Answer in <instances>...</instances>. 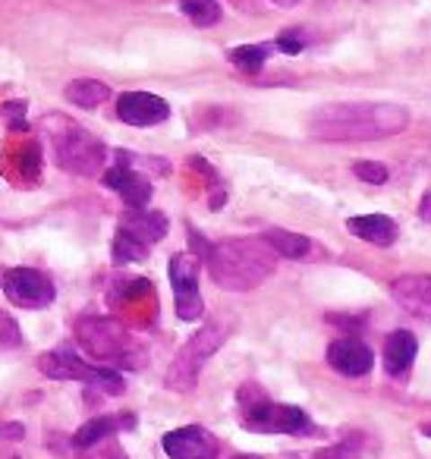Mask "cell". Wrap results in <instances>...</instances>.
Returning a JSON list of instances; mask_svg holds the SVG:
<instances>
[{
    "instance_id": "obj_1",
    "label": "cell",
    "mask_w": 431,
    "mask_h": 459,
    "mask_svg": "<svg viewBox=\"0 0 431 459\" xmlns=\"http://www.w3.org/2000/svg\"><path fill=\"white\" fill-rule=\"evenodd\" d=\"M409 126V110L384 101L324 104L312 114L309 133L324 142H372L397 135Z\"/></svg>"
},
{
    "instance_id": "obj_2",
    "label": "cell",
    "mask_w": 431,
    "mask_h": 459,
    "mask_svg": "<svg viewBox=\"0 0 431 459\" xmlns=\"http://www.w3.org/2000/svg\"><path fill=\"white\" fill-rule=\"evenodd\" d=\"M205 262H208V274L217 287L246 293L274 274L277 252L265 243V237H236L211 246Z\"/></svg>"
},
{
    "instance_id": "obj_3",
    "label": "cell",
    "mask_w": 431,
    "mask_h": 459,
    "mask_svg": "<svg viewBox=\"0 0 431 459\" xmlns=\"http://www.w3.org/2000/svg\"><path fill=\"white\" fill-rule=\"evenodd\" d=\"M76 340L98 362L123 365V368H139L145 362V346L110 318H83L76 325Z\"/></svg>"
},
{
    "instance_id": "obj_4",
    "label": "cell",
    "mask_w": 431,
    "mask_h": 459,
    "mask_svg": "<svg viewBox=\"0 0 431 459\" xmlns=\"http://www.w3.org/2000/svg\"><path fill=\"white\" fill-rule=\"evenodd\" d=\"M242 428L259 434H312V419L299 406L274 403L265 396V390L246 384L240 390Z\"/></svg>"
},
{
    "instance_id": "obj_5",
    "label": "cell",
    "mask_w": 431,
    "mask_h": 459,
    "mask_svg": "<svg viewBox=\"0 0 431 459\" xmlns=\"http://www.w3.org/2000/svg\"><path fill=\"white\" fill-rule=\"evenodd\" d=\"M227 333H230L227 327L217 325V321L198 327V331L183 343V350L177 352V359L171 362V368H167V387L177 390V394H186V390L196 387L205 362L221 350L224 340H227Z\"/></svg>"
},
{
    "instance_id": "obj_6",
    "label": "cell",
    "mask_w": 431,
    "mask_h": 459,
    "mask_svg": "<svg viewBox=\"0 0 431 459\" xmlns=\"http://www.w3.org/2000/svg\"><path fill=\"white\" fill-rule=\"evenodd\" d=\"M54 158H57V167H64L66 173L98 177L108 164V148L92 133L79 129L76 123H64V126L54 129Z\"/></svg>"
},
{
    "instance_id": "obj_7",
    "label": "cell",
    "mask_w": 431,
    "mask_h": 459,
    "mask_svg": "<svg viewBox=\"0 0 431 459\" xmlns=\"http://www.w3.org/2000/svg\"><path fill=\"white\" fill-rule=\"evenodd\" d=\"M39 371L51 381H83L101 394H123V377L108 365H89L70 350H48L39 356Z\"/></svg>"
},
{
    "instance_id": "obj_8",
    "label": "cell",
    "mask_w": 431,
    "mask_h": 459,
    "mask_svg": "<svg viewBox=\"0 0 431 459\" xmlns=\"http://www.w3.org/2000/svg\"><path fill=\"white\" fill-rule=\"evenodd\" d=\"M0 290L13 306L20 308H48L57 296L51 277H45L41 271L32 268H10L0 277Z\"/></svg>"
},
{
    "instance_id": "obj_9",
    "label": "cell",
    "mask_w": 431,
    "mask_h": 459,
    "mask_svg": "<svg viewBox=\"0 0 431 459\" xmlns=\"http://www.w3.org/2000/svg\"><path fill=\"white\" fill-rule=\"evenodd\" d=\"M171 287L177 299L180 321H198L205 312L202 293H198V258L192 252H180L171 258Z\"/></svg>"
},
{
    "instance_id": "obj_10",
    "label": "cell",
    "mask_w": 431,
    "mask_h": 459,
    "mask_svg": "<svg viewBox=\"0 0 431 459\" xmlns=\"http://www.w3.org/2000/svg\"><path fill=\"white\" fill-rule=\"evenodd\" d=\"M104 186L114 189L127 202V208H145L152 202V183L145 173L136 170V164L127 158V152H117V164L101 173Z\"/></svg>"
},
{
    "instance_id": "obj_11",
    "label": "cell",
    "mask_w": 431,
    "mask_h": 459,
    "mask_svg": "<svg viewBox=\"0 0 431 459\" xmlns=\"http://www.w3.org/2000/svg\"><path fill=\"white\" fill-rule=\"evenodd\" d=\"M164 453L171 459H217V437L211 431H205L202 425H186L177 428V431H167L164 440H161Z\"/></svg>"
},
{
    "instance_id": "obj_12",
    "label": "cell",
    "mask_w": 431,
    "mask_h": 459,
    "mask_svg": "<svg viewBox=\"0 0 431 459\" xmlns=\"http://www.w3.org/2000/svg\"><path fill=\"white\" fill-rule=\"evenodd\" d=\"M117 117H120L123 123H129V126H158V123H164L167 117H171V108H167L164 98L152 95V91H127V95H120V101H117Z\"/></svg>"
},
{
    "instance_id": "obj_13",
    "label": "cell",
    "mask_w": 431,
    "mask_h": 459,
    "mask_svg": "<svg viewBox=\"0 0 431 459\" xmlns=\"http://www.w3.org/2000/svg\"><path fill=\"white\" fill-rule=\"evenodd\" d=\"M328 365L334 371H340V375H347V377H362V375H368V371H372L374 352L368 350L362 340L340 337V340H334V343L328 346Z\"/></svg>"
},
{
    "instance_id": "obj_14",
    "label": "cell",
    "mask_w": 431,
    "mask_h": 459,
    "mask_svg": "<svg viewBox=\"0 0 431 459\" xmlns=\"http://www.w3.org/2000/svg\"><path fill=\"white\" fill-rule=\"evenodd\" d=\"M391 296L397 299L400 308H406L416 318L431 321V277L406 274L391 283Z\"/></svg>"
},
{
    "instance_id": "obj_15",
    "label": "cell",
    "mask_w": 431,
    "mask_h": 459,
    "mask_svg": "<svg viewBox=\"0 0 431 459\" xmlns=\"http://www.w3.org/2000/svg\"><path fill=\"white\" fill-rule=\"evenodd\" d=\"M136 428V415L133 412H117V415H98V419L85 421L76 434H73V450H92L101 440L114 437L117 431H127Z\"/></svg>"
},
{
    "instance_id": "obj_16",
    "label": "cell",
    "mask_w": 431,
    "mask_h": 459,
    "mask_svg": "<svg viewBox=\"0 0 431 459\" xmlns=\"http://www.w3.org/2000/svg\"><path fill=\"white\" fill-rule=\"evenodd\" d=\"M120 230L136 237L139 243L152 246L158 239L167 237V217L161 211H148V208H129L127 214L120 217Z\"/></svg>"
},
{
    "instance_id": "obj_17",
    "label": "cell",
    "mask_w": 431,
    "mask_h": 459,
    "mask_svg": "<svg viewBox=\"0 0 431 459\" xmlns=\"http://www.w3.org/2000/svg\"><path fill=\"white\" fill-rule=\"evenodd\" d=\"M347 230L353 233V237L365 239V243H372V246H393V239H397V223H393L387 214L349 217Z\"/></svg>"
},
{
    "instance_id": "obj_18",
    "label": "cell",
    "mask_w": 431,
    "mask_h": 459,
    "mask_svg": "<svg viewBox=\"0 0 431 459\" xmlns=\"http://www.w3.org/2000/svg\"><path fill=\"white\" fill-rule=\"evenodd\" d=\"M418 352V340L412 337L409 331H393L391 337L384 340V371L393 377L406 375Z\"/></svg>"
},
{
    "instance_id": "obj_19",
    "label": "cell",
    "mask_w": 431,
    "mask_h": 459,
    "mask_svg": "<svg viewBox=\"0 0 431 459\" xmlns=\"http://www.w3.org/2000/svg\"><path fill=\"white\" fill-rule=\"evenodd\" d=\"M261 237L277 252V258H312L318 252L309 237H299V233H290V230H265Z\"/></svg>"
},
{
    "instance_id": "obj_20",
    "label": "cell",
    "mask_w": 431,
    "mask_h": 459,
    "mask_svg": "<svg viewBox=\"0 0 431 459\" xmlns=\"http://www.w3.org/2000/svg\"><path fill=\"white\" fill-rule=\"evenodd\" d=\"M64 95H66V101L76 104V108L95 110L110 98V89L104 82H98V79H76V82L66 85Z\"/></svg>"
},
{
    "instance_id": "obj_21",
    "label": "cell",
    "mask_w": 431,
    "mask_h": 459,
    "mask_svg": "<svg viewBox=\"0 0 431 459\" xmlns=\"http://www.w3.org/2000/svg\"><path fill=\"white\" fill-rule=\"evenodd\" d=\"M271 54H274V45H242V48H233L227 57H230V64H236L240 70L259 73Z\"/></svg>"
},
{
    "instance_id": "obj_22",
    "label": "cell",
    "mask_w": 431,
    "mask_h": 459,
    "mask_svg": "<svg viewBox=\"0 0 431 459\" xmlns=\"http://www.w3.org/2000/svg\"><path fill=\"white\" fill-rule=\"evenodd\" d=\"M180 10H183L198 29H208L221 20V4H217V0H180Z\"/></svg>"
},
{
    "instance_id": "obj_23",
    "label": "cell",
    "mask_w": 431,
    "mask_h": 459,
    "mask_svg": "<svg viewBox=\"0 0 431 459\" xmlns=\"http://www.w3.org/2000/svg\"><path fill=\"white\" fill-rule=\"evenodd\" d=\"M145 258H148V246L139 243L136 237H129V233H123V230H117L114 262L117 264H133V262H145Z\"/></svg>"
},
{
    "instance_id": "obj_24",
    "label": "cell",
    "mask_w": 431,
    "mask_h": 459,
    "mask_svg": "<svg viewBox=\"0 0 431 459\" xmlns=\"http://www.w3.org/2000/svg\"><path fill=\"white\" fill-rule=\"evenodd\" d=\"M353 173L362 179V183H372V186H384L387 183V167L378 164V160H356L353 164Z\"/></svg>"
},
{
    "instance_id": "obj_25",
    "label": "cell",
    "mask_w": 431,
    "mask_h": 459,
    "mask_svg": "<svg viewBox=\"0 0 431 459\" xmlns=\"http://www.w3.org/2000/svg\"><path fill=\"white\" fill-rule=\"evenodd\" d=\"M315 459H359V444L356 440H340V444L318 450Z\"/></svg>"
},
{
    "instance_id": "obj_26",
    "label": "cell",
    "mask_w": 431,
    "mask_h": 459,
    "mask_svg": "<svg viewBox=\"0 0 431 459\" xmlns=\"http://www.w3.org/2000/svg\"><path fill=\"white\" fill-rule=\"evenodd\" d=\"M274 48H277V51H284V54H299L305 48V39L299 32H286V35H280V39L274 41Z\"/></svg>"
},
{
    "instance_id": "obj_27",
    "label": "cell",
    "mask_w": 431,
    "mask_h": 459,
    "mask_svg": "<svg viewBox=\"0 0 431 459\" xmlns=\"http://www.w3.org/2000/svg\"><path fill=\"white\" fill-rule=\"evenodd\" d=\"M20 343V331H16V321L0 315V346H16Z\"/></svg>"
},
{
    "instance_id": "obj_28",
    "label": "cell",
    "mask_w": 431,
    "mask_h": 459,
    "mask_svg": "<svg viewBox=\"0 0 431 459\" xmlns=\"http://www.w3.org/2000/svg\"><path fill=\"white\" fill-rule=\"evenodd\" d=\"M418 217H422L425 223H431V192H425V195H422V204H418Z\"/></svg>"
},
{
    "instance_id": "obj_29",
    "label": "cell",
    "mask_w": 431,
    "mask_h": 459,
    "mask_svg": "<svg viewBox=\"0 0 431 459\" xmlns=\"http://www.w3.org/2000/svg\"><path fill=\"white\" fill-rule=\"evenodd\" d=\"M95 459H127V456H123V450H117V446H108V450L98 453Z\"/></svg>"
},
{
    "instance_id": "obj_30",
    "label": "cell",
    "mask_w": 431,
    "mask_h": 459,
    "mask_svg": "<svg viewBox=\"0 0 431 459\" xmlns=\"http://www.w3.org/2000/svg\"><path fill=\"white\" fill-rule=\"evenodd\" d=\"M274 4H277V7H286V10H290V7H296L299 0H274Z\"/></svg>"
},
{
    "instance_id": "obj_31",
    "label": "cell",
    "mask_w": 431,
    "mask_h": 459,
    "mask_svg": "<svg viewBox=\"0 0 431 459\" xmlns=\"http://www.w3.org/2000/svg\"><path fill=\"white\" fill-rule=\"evenodd\" d=\"M233 459H261V456H249V453H242V456H233Z\"/></svg>"
},
{
    "instance_id": "obj_32",
    "label": "cell",
    "mask_w": 431,
    "mask_h": 459,
    "mask_svg": "<svg viewBox=\"0 0 431 459\" xmlns=\"http://www.w3.org/2000/svg\"><path fill=\"white\" fill-rule=\"evenodd\" d=\"M422 434H428V437H431V425H422Z\"/></svg>"
}]
</instances>
